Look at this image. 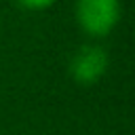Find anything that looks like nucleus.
Here are the masks:
<instances>
[{
  "label": "nucleus",
  "instance_id": "f257e3e1",
  "mask_svg": "<svg viewBox=\"0 0 135 135\" xmlns=\"http://www.w3.org/2000/svg\"><path fill=\"white\" fill-rule=\"evenodd\" d=\"M76 21L84 34L103 38L120 21V0H76Z\"/></svg>",
  "mask_w": 135,
  "mask_h": 135
},
{
  "label": "nucleus",
  "instance_id": "f03ea898",
  "mask_svg": "<svg viewBox=\"0 0 135 135\" xmlns=\"http://www.w3.org/2000/svg\"><path fill=\"white\" fill-rule=\"evenodd\" d=\"M70 76L82 86L95 84L108 70V55L101 46H80L70 61Z\"/></svg>",
  "mask_w": 135,
  "mask_h": 135
},
{
  "label": "nucleus",
  "instance_id": "7ed1b4c3",
  "mask_svg": "<svg viewBox=\"0 0 135 135\" xmlns=\"http://www.w3.org/2000/svg\"><path fill=\"white\" fill-rule=\"evenodd\" d=\"M57 0H17V4H21L23 8H30V11H42V8H49L53 6Z\"/></svg>",
  "mask_w": 135,
  "mask_h": 135
}]
</instances>
